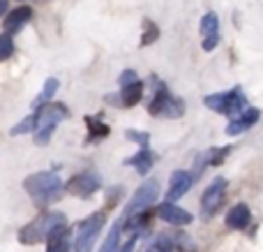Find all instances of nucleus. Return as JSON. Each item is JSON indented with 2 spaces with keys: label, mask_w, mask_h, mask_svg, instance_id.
<instances>
[{
  "label": "nucleus",
  "mask_w": 263,
  "mask_h": 252,
  "mask_svg": "<svg viewBox=\"0 0 263 252\" xmlns=\"http://www.w3.org/2000/svg\"><path fill=\"white\" fill-rule=\"evenodd\" d=\"M23 188H26V192L30 194L37 206H46L51 202H58L65 185L55 171H37V174L28 176Z\"/></svg>",
  "instance_id": "nucleus-1"
},
{
  "label": "nucleus",
  "mask_w": 263,
  "mask_h": 252,
  "mask_svg": "<svg viewBox=\"0 0 263 252\" xmlns=\"http://www.w3.org/2000/svg\"><path fill=\"white\" fill-rule=\"evenodd\" d=\"M67 106L60 104V102H46V104L37 106L30 116L21 120L18 125L12 128V137L14 134H28V132H37L40 128H46V125H58L60 120L67 118Z\"/></svg>",
  "instance_id": "nucleus-2"
},
{
  "label": "nucleus",
  "mask_w": 263,
  "mask_h": 252,
  "mask_svg": "<svg viewBox=\"0 0 263 252\" xmlns=\"http://www.w3.org/2000/svg\"><path fill=\"white\" fill-rule=\"evenodd\" d=\"M63 225H65L63 213H58V211L42 213L37 220H32L30 225L18 229V241L23 245H35V243H42V241H49V236Z\"/></svg>",
  "instance_id": "nucleus-3"
},
{
  "label": "nucleus",
  "mask_w": 263,
  "mask_h": 252,
  "mask_svg": "<svg viewBox=\"0 0 263 252\" xmlns=\"http://www.w3.org/2000/svg\"><path fill=\"white\" fill-rule=\"evenodd\" d=\"M153 83H155V97L150 102L148 111L153 116H164V118H180L185 114V102L180 97H173L168 93V88L157 77H153Z\"/></svg>",
  "instance_id": "nucleus-4"
},
{
  "label": "nucleus",
  "mask_w": 263,
  "mask_h": 252,
  "mask_svg": "<svg viewBox=\"0 0 263 252\" xmlns=\"http://www.w3.org/2000/svg\"><path fill=\"white\" fill-rule=\"evenodd\" d=\"M141 252H196L194 241L187 234H180V231H164V234H157L145 250Z\"/></svg>",
  "instance_id": "nucleus-5"
},
{
  "label": "nucleus",
  "mask_w": 263,
  "mask_h": 252,
  "mask_svg": "<svg viewBox=\"0 0 263 252\" xmlns=\"http://www.w3.org/2000/svg\"><path fill=\"white\" fill-rule=\"evenodd\" d=\"M203 102L208 109L217 111V114H227L231 118H238L245 111V95H242L240 88H233L229 93H217V95H208Z\"/></svg>",
  "instance_id": "nucleus-6"
},
{
  "label": "nucleus",
  "mask_w": 263,
  "mask_h": 252,
  "mask_svg": "<svg viewBox=\"0 0 263 252\" xmlns=\"http://www.w3.org/2000/svg\"><path fill=\"white\" fill-rule=\"evenodd\" d=\"M104 220H106V215L102 211L88 215L86 220L79 225V234H77V241H74V250L77 252H92V245H95V239L100 236L102 227H104Z\"/></svg>",
  "instance_id": "nucleus-7"
},
{
  "label": "nucleus",
  "mask_w": 263,
  "mask_h": 252,
  "mask_svg": "<svg viewBox=\"0 0 263 252\" xmlns=\"http://www.w3.org/2000/svg\"><path fill=\"white\" fill-rule=\"evenodd\" d=\"M157 197H159V183L157 181H145V183L134 192V197L127 202V206H125V211H123V218H132V215H139V213H145L150 206H153V202H157Z\"/></svg>",
  "instance_id": "nucleus-8"
},
{
  "label": "nucleus",
  "mask_w": 263,
  "mask_h": 252,
  "mask_svg": "<svg viewBox=\"0 0 263 252\" xmlns=\"http://www.w3.org/2000/svg\"><path fill=\"white\" fill-rule=\"evenodd\" d=\"M72 197H79V199H88L100 190V176L95 174H77L67 185H65Z\"/></svg>",
  "instance_id": "nucleus-9"
},
{
  "label": "nucleus",
  "mask_w": 263,
  "mask_h": 252,
  "mask_svg": "<svg viewBox=\"0 0 263 252\" xmlns=\"http://www.w3.org/2000/svg\"><path fill=\"white\" fill-rule=\"evenodd\" d=\"M224 192H227V181L224 178H217L208 185V190L203 192V199H201V211H203V215H213V213L217 211L224 199Z\"/></svg>",
  "instance_id": "nucleus-10"
},
{
  "label": "nucleus",
  "mask_w": 263,
  "mask_h": 252,
  "mask_svg": "<svg viewBox=\"0 0 263 252\" xmlns=\"http://www.w3.org/2000/svg\"><path fill=\"white\" fill-rule=\"evenodd\" d=\"M192 183H194V174H190V171H173L171 174V183H168V192H166V202H176V199L185 197L187 192H190Z\"/></svg>",
  "instance_id": "nucleus-11"
},
{
  "label": "nucleus",
  "mask_w": 263,
  "mask_h": 252,
  "mask_svg": "<svg viewBox=\"0 0 263 252\" xmlns=\"http://www.w3.org/2000/svg\"><path fill=\"white\" fill-rule=\"evenodd\" d=\"M201 35H203V49L205 51H213L219 42V21H217V14L208 12L201 21Z\"/></svg>",
  "instance_id": "nucleus-12"
},
{
  "label": "nucleus",
  "mask_w": 263,
  "mask_h": 252,
  "mask_svg": "<svg viewBox=\"0 0 263 252\" xmlns=\"http://www.w3.org/2000/svg\"><path fill=\"white\" fill-rule=\"evenodd\" d=\"M157 215L162 218L164 222H168V225H178V227L190 225L192 222V213L182 211V208H178L176 204H171V202H164L162 206H159Z\"/></svg>",
  "instance_id": "nucleus-13"
},
{
  "label": "nucleus",
  "mask_w": 263,
  "mask_h": 252,
  "mask_svg": "<svg viewBox=\"0 0 263 252\" xmlns=\"http://www.w3.org/2000/svg\"><path fill=\"white\" fill-rule=\"evenodd\" d=\"M259 109H245L238 118H233L231 123H229V128H227V134H231V137H236V134H242L245 130H250L252 125L259 120Z\"/></svg>",
  "instance_id": "nucleus-14"
},
{
  "label": "nucleus",
  "mask_w": 263,
  "mask_h": 252,
  "mask_svg": "<svg viewBox=\"0 0 263 252\" xmlns=\"http://www.w3.org/2000/svg\"><path fill=\"white\" fill-rule=\"evenodd\" d=\"M155 160H157V155H155L150 148H141L136 155H132V157H127V160H125V165H132L141 176H145L150 169H153Z\"/></svg>",
  "instance_id": "nucleus-15"
},
{
  "label": "nucleus",
  "mask_w": 263,
  "mask_h": 252,
  "mask_svg": "<svg viewBox=\"0 0 263 252\" xmlns=\"http://www.w3.org/2000/svg\"><path fill=\"white\" fill-rule=\"evenodd\" d=\"M250 220H252V213L245 204H236L227 215V225L231 227V229H245V227L250 225Z\"/></svg>",
  "instance_id": "nucleus-16"
},
{
  "label": "nucleus",
  "mask_w": 263,
  "mask_h": 252,
  "mask_svg": "<svg viewBox=\"0 0 263 252\" xmlns=\"http://www.w3.org/2000/svg\"><path fill=\"white\" fill-rule=\"evenodd\" d=\"M86 125H88V139H86L88 143L100 141V139L109 137V132H111L109 125L102 123V120L97 118V116H86Z\"/></svg>",
  "instance_id": "nucleus-17"
},
{
  "label": "nucleus",
  "mask_w": 263,
  "mask_h": 252,
  "mask_svg": "<svg viewBox=\"0 0 263 252\" xmlns=\"http://www.w3.org/2000/svg\"><path fill=\"white\" fill-rule=\"evenodd\" d=\"M30 19H32L30 7H18V9H14L9 16H5L3 26H5V30H18V28H21L23 23H28Z\"/></svg>",
  "instance_id": "nucleus-18"
},
{
  "label": "nucleus",
  "mask_w": 263,
  "mask_h": 252,
  "mask_svg": "<svg viewBox=\"0 0 263 252\" xmlns=\"http://www.w3.org/2000/svg\"><path fill=\"white\" fill-rule=\"evenodd\" d=\"M141 97H143V83H132V86L123 88L120 91V104L123 106H136L141 102Z\"/></svg>",
  "instance_id": "nucleus-19"
},
{
  "label": "nucleus",
  "mask_w": 263,
  "mask_h": 252,
  "mask_svg": "<svg viewBox=\"0 0 263 252\" xmlns=\"http://www.w3.org/2000/svg\"><path fill=\"white\" fill-rule=\"evenodd\" d=\"M123 229H125V225H123V218H120V220L111 227L109 236H106V241H104V245H102L100 252H120L118 243H120V234H123Z\"/></svg>",
  "instance_id": "nucleus-20"
},
{
  "label": "nucleus",
  "mask_w": 263,
  "mask_h": 252,
  "mask_svg": "<svg viewBox=\"0 0 263 252\" xmlns=\"http://www.w3.org/2000/svg\"><path fill=\"white\" fill-rule=\"evenodd\" d=\"M58 86H60V81L55 77H51V79H46V83H44V91L37 95V100H35V109L37 106H42V104H46V102L53 97V93L58 91Z\"/></svg>",
  "instance_id": "nucleus-21"
},
{
  "label": "nucleus",
  "mask_w": 263,
  "mask_h": 252,
  "mask_svg": "<svg viewBox=\"0 0 263 252\" xmlns=\"http://www.w3.org/2000/svg\"><path fill=\"white\" fill-rule=\"evenodd\" d=\"M12 53H14L12 35H7V32H5V35H0V63H3V60H7Z\"/></svg>",
  "instance_id": "nucleus-22"
},
{
  "label": "nucleus",
  "mask_w": 263,
  "mask_h": 252,
  "mask_svg": "<svg viewBox=\"0 0 263 252\" xmlns=\"http://www.w3.org/2000/svg\"><path fill=\"white\" fill-rule=\"evenodd\" d=\"M143 26H145V32H143V37H141V46H148V44H153V42L157 40L159 30H157V26H155L153 21H145Z\"/></svg>",
  "instance_id": "nucleus-23"
},
{
  "label": "nucleus",
  "mask_w": 263,
  "mask_h": 252,
  "mask_svg": "<svg viewBox=\"0 0 263 252\" xmlns=\"http://www.w3.org/2000/svg\"><path fill=\"white\" fill-rule=\"evenodd\" d=\"M125 137H127L129 141H136L141 148H148V143H150V134H148V132H136V130H127V132H125Z\"/></svg>",
  "instance_id": "nucleus-24"
},
{
  "label": "nucleus",
  "mask_w": 263,
  "mask_h": 252,
  "mask_svg": "<svg viewBox=\"0 0 263 252\" xmlns=\"http://www.w3.org/2000/svg\"><path fill=\"white\" fill-rule=\"evenodd\" d=\"M53 132H55V125H46V128H40V130L35 132V141L40 143V146H44V143L51 139V134H53Z\"/></svg>",
  "instance_id": "nucleus-25"
},
{
  "label": "nucleus",
  "mask_w": 263,
  "mask_h": 252,
  "mask_svg": "<svg viewBox=\"0 0 263 252\" xmlns=\"http://www.w3.org/2000/svg\"><path fill=\"white\" fill-rule=\"evenodd\" d=\"M118 83H120V88L132 86V83H136V74L132 72V69H125V72L118 77Z\"/></svg>",
  "instance_id": "nucleus-26"
},
{
  "label": "nucleus",
  "mask_w": 263,
  "mask_h": 252,
  "mask_svg": "<svg viewBox=\"0 0 263 252\" xmlns=\"http://www.w3.org/2000/svg\"><path fill=\"white\" fill-rule=\"evenodd\" d=\"M136 239H139V236H129V239H127V243H125V245H123V248H120V252H134Z\"/></svg>",
  "instance_id": "nucleus-27"
},
{
  "label": "nucleus",
  "mask_w": 263,
  "mask_h": 252,
  "mask_svg": "<svg viewBox=\"0 0 263 252\" xmlns=\"http://www.w3.org/2000/svg\"><path fill=\"white\" fill-rule=\"evenodd\" d=\"M7 12V0H0V16Z\"/></svg>",
  "instance_id": "nucleus-28"
}]
</instances>
